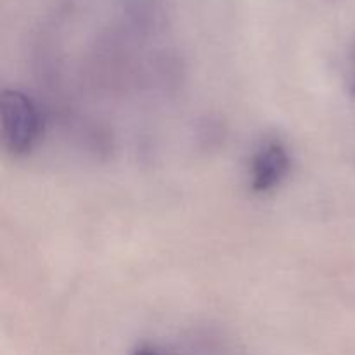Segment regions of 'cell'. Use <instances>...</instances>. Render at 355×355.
Instances as JSON below:
<instances>
[{"label": "cell", "instance_id": "277c9868", "mask_svg": "<svg viewBox=\"0 0 355 355\" xmlns=\"http://www.w3.org/2000/svg\"><path fill=\"white\" fill-rule=\"evenodd\" d=\"M354 92H355V55H354Z\"/></svg>", "mask_w": 355, "mask_h": 355}, {"label": "cell", "instance_id": "3957f363", "mask_svg": "<svg viewBox=\"0 0 355 355\" xmlns=\"http://www.w3.org/2000/svg\"><path fill=\"white\" fill-rule=\"evenodd\" d=\"M159 355H238L220 345L217 342H207V340H193V342L175 343V345L166 347Z\"/></svg>", "mask_w": 355, "mask_h": 355}, {"label": "cell", "instance_id": "6da1fadb", "mask_svg": "<svg viewBox=\"0 0 355 355\" xmlns=\"http://www.w3.org/2000/svg\"><path fill=\"white\" fill-rule=\"evenodd\" d=\"M0 114L6 151L14 158L33 151L42 135V114L35 101L19 89H3Z\"/></svg>", "mask_w": 355, "mask_h": 355}, {"label": "cell", "instance_id": "7a4b0ae2", "mask_svg": "<svg viewBox=\"0 0 355 355\" xmlns=\"http://www.w3.org/2000/svg\"><path fill=\"white\" fill-rule=\"evenodd\" d=\"M291 170V155L288 146L277 137L260 142L250 158L248 182L255 194H267L277 189Z\"/></svg>", "mask_w": 355, "mask_h": 355}]
</instances>
